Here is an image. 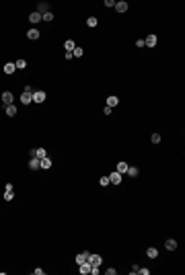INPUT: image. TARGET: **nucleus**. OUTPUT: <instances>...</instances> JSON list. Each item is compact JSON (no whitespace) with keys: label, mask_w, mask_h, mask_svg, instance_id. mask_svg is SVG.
<instances>
[{"label":"nucleus","mask_w":185,"mask_h":275,"mask_svg":"<svg viewBox=\"0 0 185 275\" xmlns=\"http://www.w3.org/2000/svg\"><path fill=\"white\" fill-rule=\"evenodd\" d=\"M89 263L92 265V267H101V263H103V257L101 255H89Z\"/></svg>","instance_id":"nucleus-1"},{"label":"nucleus","mask_w":185,"mask_h":275,"mask_svg":"<svg viewBox=\"0 0 185 275\" xmlns=\"http://www.w3.org/2000/svg\"><path fill=\"white\" fill-rule=\"evenodd\" d=\"M21 103H23V105H31V103H33V92L25 91L23 94H21Z\"/></svg>","instance_id":"nucleus-2"},{"label":"nucleus","mask_w":185,"mask_h":275,"mask_svg":"<svg viewBox=\"0 0 185 275\" xmlns=\"http://www.w3.org/2000/svg\"><path fill=\"white\" fill-rule=\"evenodd\" d=\"M119 183H121V175L117 171H113L109 175V185H119Z\"/></svg>","instance_id":"nucleus-3"},{"label":"nucleus","mask_w":185,"mask_h":275,"mask_svg":"<svg viewBox=\"0 0 185 275\" xmlns=\"http://www.w3.org/2000/svg\"><path fill=\"white\" fill-rule=\"evenodd\" d=\"M45 101V92L43 91H33V103H43Z\"/></svg>","instance_id":"nucleus-4"},{"label":"nucleus","mask_w":185,"mask_h":275,"mask_svg":"<svg viewBox=\"0 0 185 275\" xmlns=\"http://www.w3.org/2000/svg\"><path fill=\"white\" fill-rule=\"evenodd\" d=\"M12 197H14V187L8 183V185H6V191H4V199H6V201H11Z\"/></svg>","instance_id":"nucleus-5"},{"label":"nucleus","mask_w":185,"mask_h":275,"mask_svg":"<svg viewBox=\"0 0 185 275\" xmlns=\"http://www.w3.org/2000/svg\"><path fill=\"white\" fill-rule=\"evenodd\" d=\"M78 267H80V269H78V271H80V275H86V273H91V267H92V265L89 263V261H84V263H80Z\"/></svg>","instance_id":"nucleus-6"},{"label":"nucleus","mask_w":185,"mask_h":275,"mask_svg":"<svg viewBox=\"0 0 185 275\" xmlns=\"http://www.w3.org/2000/svg\"><path fill=\"white\" fill-rule=\"evenodd\" d=\"M12 101H14V97H12V92H2V103L4 105H12Z\"/></svg>","instance_id":"nucleus-7"},{"label":"nucleus","mask_w":185,"mask_h":275,"mask_svg":"<svg viewBox=\"0 0 185 275\" xmlns=\"http://www.w3.org/2000/svg\"><path fill=\"white\" fill-rule=\"evenodd\" d=\"M117 12H126L127 11V2H124V0H119V2H115V6H113Z\"/></svg>","instance_id":"nucleus-8"},{"label":"nucleus","mask_w":185,"mask_h":275,"mask_svg":"<svg viewBox=\"0 0 185 275\" xmlns=\"http://www.w3.org/2000/svg\"><path fill=\"white\" fill-rule=\"evenodd\" d=\"M144 45H148V47H154V45H156V35H148V37L144 39Z\"/></svg>","instance_id":"nucleus-9"},{"label":"nucleus","mask_w":185,"mask_h":275,"mask_svg":"<svg viewBox=\"0 0 185 275\" xmlns=\"http://www.w3.org/2000/svg\"><path fill=\"white\" fill-rule=\"evenodd\" d=\"M165 249H167V251H175V249H177V240L169 238V240L165 242Z\"/></svg>","instance_id":"nucleus-10"},{"label":"nucleus","mask_w":185,"mask_h":275,"mask_svg":"<svg viewBox=\"0 0 185 275\" xmlns=\"http://www.w3.org/2000/svg\"><path fill=\"white\" fill-rule=\"evenodd\" d=\"M89 255H91V252H80V255H76V263L80 265V263H84V261H89Z\"/></svg>","instance_id":"nucleus-11"},{"label":"nucleus","mask_w":185,"mask_h":275,"mask_svg":"<svg viewBox=\"0 0 185 275\" xmlns=\"http://www.w3.org/2000/svg\"><path fill=\"white\" fill-rule=\"evenodd\" d=\"M35 158H39V160H41V158H45L47 156V152H45V148H37L35 150V154H33Z\"/></svg>","instance_id":"nucleus-12"},{"label":"nucleus","mask_w":185,"mask_h":275,"mask_svg":"<svg viewBox=\"0 0 185 275\" xmlns=\"http://www.w3.org/2000/svg\"><path fill=\"white\" fill-rule=\"evenodd\" d=\"M117 105H119V99H117V97H109V99H107V107L113 109V107H117Z\"/></svg>","instance_id":"nucleus-13"},{"label":"nucleus","mask_w":185,"mask_h":275,"mask_svg":"<svg viewBox=\"0 0 185 275\" xmlns=\"http://www.w3.org/2000/svg\"><path fill=\"white\" fill-rule=\"evenodd\" d=\"M27 37H29V39H39V31H37V29H29V31H27Z\"/></svg>","instance_id":"nucleus-14"},{"label":"nucleus","mask_w":185,"mask_h":275,"mask_svg":"<svg viewBox=\"0 0 185 275\" xmlns=\"http://www.w3.org/2000/svg\"><path fill=\"white\" fill-rule=\"evenodd\" d=\"M74 41H72V39H66V43H64V49H66V51H70V54H72V51H74Z\"/></svg>","instance_id":"nucleus-15"},{"label":"nucleus","mask_w":185,"mask_h":275,"mask_svg":"<svg viewBox=\"0 0 185 275\" xmlns=\"http://www.w3.org/2000/svg\"><path fill=\"white\" fill-rule=\"evenodd\" d=\"M29 168H31V171H37V168H39V158H31V160H29Z\"/></svg>","instance_id":"nucleus-16"},{"label":"nucleus","mask_w":185,"mask_h":275,"mask_svg":"<svg viewBox=\"0 0 185 275\" xmlns=\"http://www.w3.org/2000/svg\"><path fill=\"white\" fill-rule=\"evenodd\" d=\"M49 166H52V160H49V158H41V160H39V168H49Z\"/></svg>","instance_id":"nucleus-17"},{"label":"nucleus","mask_w":185,"mask_h":275,"mask_svg":"<svg viewBox=\"0 0 185 275\" xmlns=\"http://www.w3.org/2000/svg\"><path fill=\"white\" fill-rule=\"evenodd\" d=\"M6 115H8V117H14V115H17V107H14V105H6Z\"/></svg>","instance_id":"nucleus-18"},{"label":"nucleus","mask_w":185,"mask_h":275,"mask_svg":"<svg viewBox=\"0 0 185 275\" xmlns=\"http://www.w3.org/2000/svg\"><path fill=\"white\" fill-rule=\"evenodd\" d=\"M29 21H31V23H39V21H41V14H39V12H31V14H29Z\"/></svg>","instance_id":"nucleus-19"},{"label":"nucleus","mask_w":185,"mask_h":275,"mask_svg":"<svg viewBox=\"0 0 185 275\" xmlns=\"http://www.w3.org/2000/svg\"><path fill=\"white\" fill-rule=\"evenodd\" d=\"M127 166H130L127 162H119V164H117V172H119V175H124V172L127 171Z\"/></svg>","instance_id":"nucleus-20"},{"label":"nucleus","mask_w":185,"mask_h":275,"mask_svg":"<svg viewBox=\"0 0 185 275\" xmlns=\"http://www.w3.org/2000/svg\"><path fill=\"white\" fill-rule=\"evenodd\" d=\"M14 64H4V74H14Z\"/></svg>","instance_id":"nucleus-21"},{"label":"nucleus","mask_w":185,"mask_h":275,"mask_svg":"<svg viewBox=\"0 0 185 275\" xmlns=\"http://www.w3.org/2000/svg\"><path fill=\"white\" fill-rule=\"evenodd\" d=\"M146 255H148V257H150V259H156V257H158V251H156V249H154V246H150V249H148V251H146Z\"/></svg>","instance_id":"nucleus-22"},{"label":"nucleus","mask_w":185,"mask_h":275,"mask_svg":"<svg viewBox=\"0 0 185 275\" xmlns=\"http://www.w3.org/2000/svg\"><path fill=\"white\" fill-rule=\"evenodd\" d=\"M41 21H47V23H49V21H54V14H52L49 11L43 12V14H41Z\"/></svg>","instance_id":"nucleus-23"},{"label":"nucleus","mask_w":185,"mask_h":275,"mask_svg":"<svg viewBox=\"0 0 185 275\" xmlns=\"http://www.w3.org/2000/svg\"><path fill=\"white\" fill-rule=\"evenodd\" d=\"M127 175H130V177H136V175H138V168H136V166H127Z\"/></svg>","instance_id":"nucleus-24"},{"label":"nucleus","mask_w":185,"mask_h":275,"mask_svg":"<svg viewBox=\"0 0 185 275\" xmlns=\"http://www.w3.org/2000/svg\"><path fill=\"white\" fill-rule=\"evenodd\" d=\"M82 54H84L82 47H74V51H72V56H74V57H82Z\"/></svg>","instance_id":"nucleus-25"},{"label":"nucleus","mask_w":185,"mask_h":275,"mask_svg":"<svg viewBox=\"0 0 185 275\" xmlns=\"http://www.w3.org/2000/svg\"><path fill=\"white\" fill-rule=\"evenodd\" d=\"M97 23H99V21H97L95 17H89V19H86V25H89V27H97Z\"/></svg>","instance_id":"nucleus-26"},{"label":"nucleus","mask_w":185,"mask_h":275,"mask_svg":"<svg viewBox=\"0 0 185 275\" xmlns=\"http://www.w3.org/2000/svg\"><path fill=\"white\" fill-rule=\"evenodd\" d=\"M25 66H27V62H25V60H17V64H14V68H25Z\"/></svg>","instance_id":"nucleus-27"},{"label":"nucleus","mask_w":185,"mask_h":275,"mask_svg":"<svg viewBox=\"0 0 185 275\" xmlns=\"http://www.w3.org/2000/svg\"><path fill=\"white\" fill-rule=\"evenodd\" d=\"M152 144H158V142H161V134H152Z\"/></svg>","instance_id":"nucleus-28"},{"label":"nucleus","mask_w":185,"mask_h":275,"mask_svg":"<svg viewBox=\"0 0 185 275\" xmlns=\"http://www.w3.org/2000/svg\"><path fill=\"white\" fill-rule=\"evenodd\" d=\"M138 273H142V275H150V269H146V267H140Z\"/></svg>","instance_id":"nucleus-29"},{"label":"nucleus","mask_w":185,"mask_h":275,"mask_svg":"<svg viewBox=\"0 0 185 275\" xmlns=\"http://www.w3.org/2000/svg\"><path fill=\"white\" fill-rule=\"evenodd\" d=\"M101 185L107 187V185H109V177H101Z\"/></svg>","instance_id":"nucleus-30"},{"label":"nucleus","mask_w":185,"mask_h":275,"mask_svg":"<svg viewBox=\"0 0 185 275\" xmlns=\"http://www.w3.org/2000/svg\"><path fill=\"white\" fill-rule=\"evenodd\" d=\"M33 273H35V275H43V273H45V271H43V269H41V267H37V269H33Z\"/></svg>","instance_id":"nucleus-31"},{"label":"nucleus","mask_w":185,"mask_h":275,"mask_svg":"<svg viewBox=\"0 0 185 275\" xmlns=\"http://www.w3.org/2000/svg\"><path fill=\"white\" fill-rule=\"evenodd\" d=\"M105 6H109V8H113V6H115V2H113V0H105Z\"/></svg>","instance_id":"nucleus-32"},{"label":"nucleus","mask_w":185,"mask_h":275,"mask_svg":"<svg viewBox=\"0 0 185 275\" xmlns=\"http://www.w3.org/2000/svg\"><path fill=\"white\" fill-rule=\"evenodd\" d=\"M105 273H107V275H115V267H111V269H107Z\"/></svg>","instance_id":"nucleus-33"},{"label":"nucleus","mask_w":185,"mask_h":275,"mask_svg":"<svg viewBox=\"0 0 185 275\" xmlns=\"http://www.w3.org/2000/svg\"><path fill=\"white\" fill-rule=\"evenodd\" d=\"M136 47H144V39H138V41H136Z\"/></svg>","instance_id":"nucleus-34"}]
</instances>
